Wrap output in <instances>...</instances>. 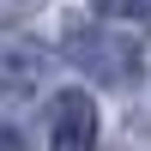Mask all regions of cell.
<instances>
[{
    "label": "cell",
    "instance_id": "cell-1",
    "mask_svg": "<svg viewBox=\"0 0 151 151\" xmlns=\"http://www.w3.org/2000/svg\"><path fill=\"white\" fill-rule=\"evenodd\" d=\"M67 60L85 67L97 85H133V73H139V48L127 36H109V30H73L67 36Z\"/></svg>",
    "mask_w": 151,
    "mask_h": 151
},
{
    "label": "cell",
    "instance_id": "cell-2",
    "mask_svg": "<svg viewBox=\"0 0 151 151\" xmlns=\"http://www.w3.org/2000/svg\"><path fill=\"white\" fill-rule=\"evenodd\" d=\"M48 151H97V103L85 91H60L48 109Z\"/></svg>",
    "mask_w": 151,
    "mask_h": 151
},
{
    "label": "cell",
    "instance_id": "cell-3",
    "mask_svg": "<svg viewBox=\"0 0 151 151\" xmlns=\"http://www.w3.org/2000/svg\"><path fill=\"white\" fill-rule=\"evenodd\" d=\"M42 73H48V55L36 42H12L0 48V103H24V97L42 91Z\"/></svg>",
    "mask_w": 151,
    "mask_h": 151
},
{
    "label": "cell",
    "instance_id": "cell-4",
    "mask_svg": "<svg viewBox=\"0 0 151 151\" xmlns=\"http://www.w3.org/2000/svg\"><path fill=\"white\" fill-rule=\"evenodd\" d=\"M97 12H109V18H127V24H145L151 30V0H91Z\"/></svg>",
    "mask_w": 151,
    "mask_h": 151
},
{
    "label": "cell",
    "instance_id": "cell-5",
    "mask_svg": "<svg viewBox=\"0 0 151 151\" xmlns=\"http://www.w3.org/2000/svg\"><path fill=\"white\" fill-rule=\"evenodd\" d=\"M36 0H0V24H12V18H24Z\"/></svg>",
    "mask_w": 151,
    "mask_h": 151
},
{
    "label": "cell",
    "instance_id": "cell-6",
    "mask_svg": "<svg viewBox=\"0 0 151 151\" xmlns=\"http://www.w3.org/2000/svg\"><path fill=\"white\" fill-rule=\"evenodd\" d=\"M0 151H24V145H18V133H12V127H0Z\"/></svg>",
    "mask_w": 151,
    "mask_h": 151
}]
</instances>
